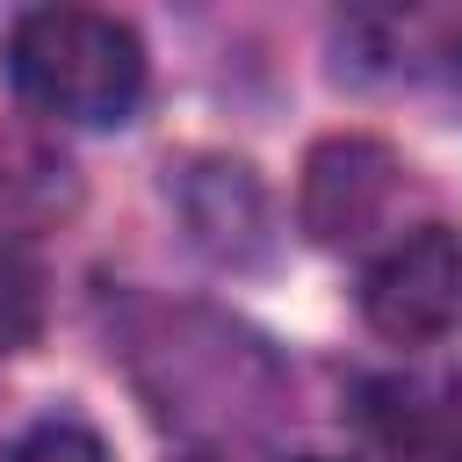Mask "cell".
I'll return each instance as SVG.
<instances>
[{
    "label": "cell",
    "mask_w": 462,
    "mask_h": 462,
    "mask_svg": "<svg viewBox=\"0 0 462 462\" xmlns=\"http://www.w3.org/2000/svg\"><path fill=\"white\" fill-rule=\"evenodd\" d=\"M383 440L390 462H462V375L440 390H397Z\"/></svg>",
    "instance_id": "cell-5"
},
{
    "label": "cell",
    "mask_w": 462,
    "mask_h": 462,
    "mask_svg": "<svg viewBox=\"0 0 462 462\" xmlns=\"http://www.w3.org/2000/svg\"><path fill=\"white\" fill-rule=\"evenodd\" d=\"M36 318H43V274H36L29 245L0 231V354L29 346L36 339Z\"/></svg>",
    "instance_id": "cell-6"
},
{
    "label": "cell",
    "mask_w": 462,
    "mask_h": 462,
    "mask_svg": "<svg viewBox=\"0 0 462 462\" xmlns=\"http://www.w3.org/2000/svg\"><path fill=\"white\" fill-rule=\"evenodd\" d=\"M0 462H108V448H101V433H87L79 419H43V426H29Z\"/></svg>",
    "instance_id": "cell-7"
},
{
    "label": "cell",
    "mask_w": 462,
    "mask_h": 462,
    "mask_svg": "<svg viewBox=\"0 0 462 462\" xmlns=\"http://www.w3.org/2000/svg\"><path fill=\"white\" fill-rule=\"evenodd\" d=\"M296 462H332V455H296Z\"/></svg>",
    "instance_id": "cell-9"
},
{
    "label": "cell",
    "mask_w": 462,
    "mask_h": 462,
    "mask_svg": "<svg viewBox=\"0 0 462 462\" xmlns=\"http://www.w3.org/2000/svg\"><path fill=\"white\" fill-rule=\"evenodd\" d=\"M404 166L375 137H325L303 166V231L318 245H361L390 224Z\"/></svg>",
    "instance_id": "cell-3"
},
{
    "label": "cell",
    "mask_w": 462,
    "mask_h": 462,
    "mask_svg": "<svg viewBox=\"0 0 462 462\" xmlns=\"http://www.w3.org/2000/svg\"><path fill=\"white\" fill-rule=\"evenodd\" d=\"M339 43L375 79H419L462 51V0H339Z\"/></svg>",
    "instance_id": "cell-4"
},
{
    "label": "cell",
    "mask_w": 462,
    "mask_h": 462,
    "mask_svg": "<svg viewBox=\"0 0 462 462\" xmlns=\"http://www.w3.org/2000/svg\"><path fill=\"white\" fill-rule=\"evenodd\" d=\"M448 72H455V94H462V51H455V58H448Z\"/></svg>",
    "instance_id": "cell-8"
},
{
    "label": "cell",
    "mask_w": 462,
    "mask_h": 462,
    "mask_svg": "<svg viewBox=\"0 0 462 462\" xmlns=\"http://www.w3.org/2000/svg\"><path fill=\"white\" fill-rule=\"evenodd\" d=\"M7 79L36 116L108 130V123H130L144 101V51L116 14L51 0V7H29L14 22Z\"/></svg>",
    "instance_id": "cell-1"
},
{
    "label": "cell",
    "mask_w": 462,
    "mask_h": 462,
    "mask_svg": "<svg viewBox=\"0 0 462 462\" xmlns=\"http://www.w3.org/2000/svg\"><path fill=\"white\" fill-rule=\"evenodd\" d=\"M361 318L390 346H433L462 325V231L411 224L361 267Z\"/></svg>",
    "instance_id": "cell-2"
}]
</instances>
